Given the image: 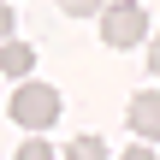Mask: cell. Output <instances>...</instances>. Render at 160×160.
Instances as JSON below:
<instances>
[{"label": "cell", "mask_w": 160, "mask_h": 160, "mask_svg": "<svg viewBox=\"0 0 160 160\" xmlns=\"http://www.w3.org/2000/svg\"><path fill=\"white\" fill-rule=\"evenodd\" d=\"M12 119H18L30 137H42V131L59 119V89H53V83H18V95H12Z\"/></svg>", "instance_id": "cell-1"}, {"label": "cell", "mask_w": 160, "mask_h": 160, "mask_svg": "<svg viewBox=\"0 0 160 160\" xmlns=\"http://www.w3.org/2000/svg\"><path fill=\"white\" fill-rule=\"evenodd\" d=\"M142 30H148L142 0H107V6H101V42H107V48H137Z\"/></svg>", "instance_id": "cell-2"}, {"label": "cell", "mask_w": 160, "mask_h": 160, "mask_svg": "<svg viewBox=\"0 0 160 160\" xmlns=\"http://www.w3.org/2000/svg\"><path fill=\"white\" fill-rule=\"evenodd\" d=\"M125 125H131L142 142H160V89H142V95H131V113H125Z\"/></svg>", "instance_id": "cell-3"}, {"label": "cell", "mask_w": 160, "mask_h": 160, "mask_svg": "<svg viewBox=\"0 0 160 160\" xmlns=\"http://www.w3.org/2000/svg\"><path fill=\"white\" fill-rule=\"evenodd\" d=\"M0 71H6V77L36 71V48H24V42H0Z\"/></svg>", "instance_id": "cell-4"}, {"label": "cell", "mask_w": 160, "mask_h": 160, "mask_svg": "<svg viewBox=\"0 0 160 160\" xmlns=\"http://www.w3.org/2000/svg\"><path fill=\"white\" fill-rule=\"evenodd\" d=\"M59 160H107V142H101V137H71Z\"/></svg>", "instance_id": "cell-5"}, {"label": "cell", "mask_w": 160, "mask_h": 160, "mask_svg": "<svg viewBox=\"0 0 160 160\" xmlns=\"http://www.w3.org/2000/svg\"><path fill=\"white\" fill-rule=\"evenodd\" d=\"M18 160H59V154H53L48 137H24V142H18Z\"/></svg>", "instance_id": "cell-6"}, {"label": "cell", "mask_w": 160, "mask_h": 160, "mask_svg": "<svg viewBox=\"0 0 160 160\" xmlns=\"http://www.w3.org/2000/svg\"><path fill=\"white\" fill-rule=\"evenodd\" d=\"M101 6L107 0H59V12H71V18H101Z\"/></svg>", "instance_id": "cell-7"}, {"label": "cell", "mask_w": 160, "mask_h": 160, "mask_svg": "<svg viewBox=\"0 0 160 160\" xmlns=\"http://www.w3.org/2000/svg\"><path fill=\"white\" fill-rule=\"evenodd\" d=\"M12 24H18V18H12V6H6V0H0V42H6V36H12Z\"/></svg>", "instance_id": "cell-8"}, {"label": "cell", "mask_w": 160, "mask_h": 160, "mask_svg": "<svg viewBox=\"0 0 160 160\" xmlns=\"http://www.w3.org/2000/svg\"><path fill=\"white\" fill-rule=\"evenodd\" d=\"M125 160H154V148H148V142H137V148H125Z\"/></svg>", "instance_id": "cell-9"}, {"label": "cell", "mask_w": 160, "mask_h": 160, "mask_svg": "<svg viewBox=\"0 0 160 160\" xmlns=\"http://www.w3.org/2000/svg\"><path fill=\"white\" fill-rule=\"evenodd\" d=\"M148 71L160 77V36H154V48H148Z\"/></svg>", "instance_id": "cell-10"}]
</instances>
